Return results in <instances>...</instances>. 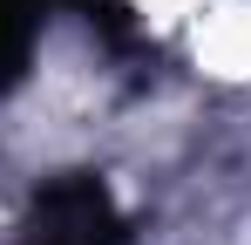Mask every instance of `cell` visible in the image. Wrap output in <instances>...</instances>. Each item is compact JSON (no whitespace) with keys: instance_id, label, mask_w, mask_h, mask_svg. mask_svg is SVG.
<instances>
[{"instance_id":"6da1fadb","label":"cell","mask_w":251,"mask_h":245,"mask_svg":"<svg viewBox=\"0 0 251 245\" xmlns=\"http://www.w3.org/2000/svg\"><path fill=\"white\" fill-rule=\"evenodd\" d=\"M204 55L224 68V75H251V7H231V14L210 28Z\"/></svg>"},{"instance_id":"7a4b0ae2","label":"cell","mask_w":251,"mask_h":245,"mask_svg":"<svg viewBox=\"0 0 251 245\" xmlns=\"http://www.w3.org/2000/svg\"><path fill=\"white\" fill-rule=\"evenodd\" d=\"M150 7H190V0H150Z\"/></svg>"}]
</instances>
